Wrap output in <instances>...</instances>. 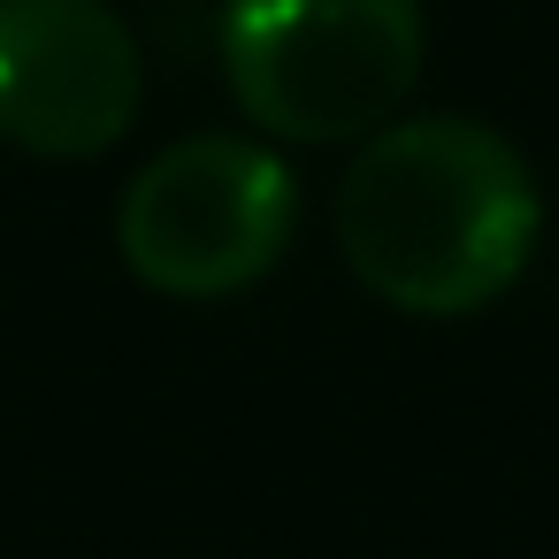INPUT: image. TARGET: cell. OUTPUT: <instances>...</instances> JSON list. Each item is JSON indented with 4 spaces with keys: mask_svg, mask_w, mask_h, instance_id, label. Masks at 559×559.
I'll return each mask as SVG.
<instances>
[{
    "mask_svg": "<svg viewBox=\"0 0 559 559\" xmlns=\"http://www.w3.org/2000/svg\"><path fill=\"white\" fill-rule=\"evenodd\" d=\"M536 238L544 192L475 116H391L337 177V253L399 314H483L521 284Z\"/></svg>",
    "mask_w": 559,
    "mask_h": 559,
    "instance_id": "obj_1",
    "label": "cell"
},
{
    "mask_svg": "<svg viewBox=\"0 0 559 559\" xmlns=\"http://www.w3.org/2000/svg\"><path fill=\"white\" fill-rule=\"evenodd\" d=\"M429 55L421 0H230L223 78L253 131L284 146H360L383 131Z\"/></svg>",
    "mask_w": 559,
    "mask_h": 559,
    "instance_id": "obj_2",
    "label": "cell"
},
{
    "mask_svg": "<svg viewBox=\"0 0 559 559\" xmlns=\"http://www.w3.org/2000/svg\"><path fill=\"white\" fill-rule=\"evenodd\" d=\"M299 230V177L276 146L200 131L162 146L116 207L123 269L169 299H230L261 284Z\"/></svg>",
    "mask_w": 559,
    "mask_h": 559,
    "instance_id": "obj_3",
    "label": "cell"
},
{
    "mask_svg": "<svg viewBox=\"0 0 559 559\" xmlns=\"http://www.w3.org/2000/svg\"><path fill=\"white\" fill-rule=\"evenodd\" d=\"M146 100V55L108 0H0V139L39 162L108 154Z\"/></svg>",
    "mask_w": 559,
    "mask_h": 559,
    "instance_id": "obj_4",
    "label": "cell"
}]
</instances>
